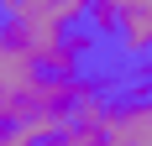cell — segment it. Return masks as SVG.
<instances>
[{
	"label": "cell",
	"mask_w": 152,
	"mask_h": 146,
	"mask_svg": "<svg viewBox=\"0 0 152 146\" xmlns=\"http://www.w3.org/2000/svg\"><path fill=\"white\" fill-rule=\"evenodd\" d=\"M37 84H42V68L26 47V31L16 21H0V125H16Z\"/></svg>",
	"instance_id": "obj_1"
},
{
	"label": "cell",
	"mask_w": 152,
	"mask_h": 146,
	"mask_svg": "<svg viewBox=\"0 0 152 146\" xmlns=\"http://www.w3.org/2000/svg\"><path fill=\"white\" fill-rule=\"evenodd\" d=\"M100 37H115L126 58H152V0H89Z\"/></svg>",
	"instance_id": "obj_2"
},
{
	"label": "cell",
	"mask_w": 152,
	"mask_h": 146,
	"mask_svg": "<svg viewBox=\"0 0 152 146\" xmlns=\"http://www.w3.org/2000/svg\"><path fill=\"white\" fill-rule=\"evenodd\" d=\"M26 47L31 58H37V68L47 73V78H79V68H84V58L94 52V37L89 31H58V26H42V31H26Z\"/></svg>",
	"instance_id": "obj_3"
},
{
	"label": "cell",
	"mask_w": 152,
	"mask_h": 146,
	"mask_svg": "<svg viewBox=\"0 0 152 146\" xmlns=\"http://www.w3.org/2000/svg\"><path fill=\"white\" fill-rule=\"evenodd\" d=\"M5 21H16L21 31H42V26H58V31H74L84 16H89V0H0Z\"/></svg>",
	"instance_id": "obj_4"
},
{
	"label": "cell",
	"mask_w": 152,
	"mask_h": 146,
	"mask_svg": "<svg viewBox=\"0 0 152 146\" xmlns=\"http://www.w3.org/2000/svg\"><path fill=\"white\" fill-rule=\"evenodd\" d=\"M105 136L121 141V146H152V94L110 99V110H105Z\"/></svg>",
	"instance_id": "obj_5"
},
{
	"label": "cell",
	"mask_w": 152,
	"mask_h": 146,
	"mask_svg": "<svg viewBox=\"0 0 152 146\" xmlns=\"http://www.w3.org/2000/svg\"><path fill=\"white\" fill-rule=\"evenodd\" d=\"M137 78H142V89L152 84V58H142V73H137Z\"/></svg>",
	"instance_id": "obj_6"
}]
</instances>
